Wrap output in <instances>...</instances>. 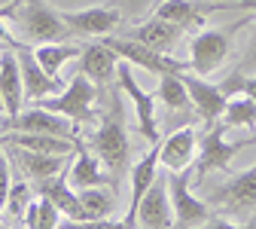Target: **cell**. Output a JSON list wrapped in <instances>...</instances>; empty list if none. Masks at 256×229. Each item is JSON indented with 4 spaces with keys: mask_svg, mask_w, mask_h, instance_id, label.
Returning a JSON list of instances; mask_svg holds the SVG:
<instances>
[{
    "mask_svg": "<svg viewBox=\"0 0 256 229\" xmlns=\"http://www.w3.org/2000/svg\"><path fill=\"white\" fill-rule=\"evenodd\" d=\"M104 92H107V98H104L107 107H104V113L98 119V128L88 135L86 147L104 162L107 174L119 183V177L128 168V153H132V147H128V132H125V113H122L119 89L107 86Z\"/></svg>",
    "mask_w": 256,
    "mask_h": 229,
    "instance_id": "obj_1",
    "label": "cell"
},
{
    "mask_svg": "<svg viewBox=\"0 0 256 229\" xmlns=\"http://www.w3.org/2000/svg\"><path fill=\"white\" fill-rule=\"evenodd\" d=\"M10 22L18 31V40H24L30 46H40V43H70V37H74V31L64 25L61 13L52 10L46 0H16Z\"/></svg>",
    "mask_w": 256,
    "mask_h": 229,
    "instance_id": "obj_2",
    "label": "cell"
},
{
    "mask_svg": "<svg viewBox=\"0 0 256 229\" xmlns=\"http://www.w3.org/2000/svg\"><path fill=\"white\" fill-rule=\"evenodd\" d=\"M247 25H256V22L253 19H241V22H232L229 28H204V31H198V34L189 40V68L198 77L216 74L222 64H226L235 37Z\"/></svg>",
    "mask_w": 256,
    "mask_h": 229,
    "instance_id": "obj_3",
    "label": "cell"
},
{
    "mask_svg": "<svg viewBox=\"0 0 256 229\" xmlns=\"http://www.w3.org/2000/svg\"><path fill=\"white\" fill-rule=\"evenodd\" d=\"M94 98H98L94 83H92L86 74H76L61 95L40 98L37 107L52 110V113H61V116H68V119L76 122V125H88V122H98V119H101V113L94 110Z\"/></svg>",
    "mask_w": 256,
    "mask_h": 229,
    "instance_id": "obj_4",
    "label": "cell"
},
{
    "mask_svg": "<svg viewBox=\"0 0 256 229\" xmlns=\"http://www.w3.org/2000/svg\"><path fill=\"white\" fill-rule=\"evenodd\" d=\"M168 192L174 208V229H196L210 220L214 208L192 192V168L168 171Z\"/></svg>",
    "mask_w": 256,
    "mask_h": 229,
    "instance_id": "obj_5",
    "label": "cell"
},
{
    "mask_svg": "<svg viewBox=\"0 0 256 229\" xmlns=\"http://www.w3.org/2000/svg\"><path fill=\"white\" fill-rule=\"evenodd\" d=\"M119 58H125L128 64H134V68H144L146 74H156V77H162V74H186L192 71L189 68V58H174L171 52H158V49H150L144 43H134V40H128V37H107L104 40Z\"/></svg>",
    "mask_w": 256,
    "mask_h": 229,
    "instance_id": "obj_6",
    "label": "cell"
},
{
    "mask_svg": "<svg viewBox=\"0 0 256 229\" xmlns=\"http://www.w3.org/2000/svg\"><path fill=\"white\" fill-rule=\"evenodd\" d=\"M4 132H24V135H55V138H70V141H82L80 138V125L70 122L68 116L43 110V107H30L22 110L18 116H4L0 119Z\"/></svg>",
    "mask_w": 256,
    "mask_h": 229,
    "instance_id": "obj_7",
    "label": "cell"
},
{
    "mask_svg": "<svg viewBox=\"0 0 256 229\" xmlns=\"http://www.w3.org/2000/svg\"><path fill=\"white\" fill-rule=\"evenodd\" d=\"M229 122L220 125H210L208 132L198 138V156H196V180H204L210 171H226L229 162L235 153H241L247 147V141H238V144H226V132H229Z\"/></svg>",
    "mask_w": 256,
    "mask_h": 229,
    "instance_id": "obj_8",
    "label": "cell"
},
{
    "mask_svg": "<svg viewBox=\"0 0 256 229\" xmlns=\"http://www.w3.org/2000/svg\"><path fill=\"white\" fill-rule=\"evenodd\" d=\"M208 205L229 211V214L253 211L256 208V162L247 171H238L229 180H222L220 186H214V192L208 195Z\"/></svg>",
    "mask_w": 256,
    "mask_h": 229,
    "instance_id": "obj_9",
    "label": "cell"
},
{
    "mask_svg": "<svg viewBox=\"0 0 256 229\" xmlns=\"http://www.w3.org/2000/svg\"><path fill=\"white\" fill-rule=\"evenodd\" d=\"M235 10H238L235 0H226V4H220V0H210V4L208 0H158L152 16L180 25L183 31H198L208 13H235Z\"/></svg>",
    "mask_w": 256,
    "mask_h": 229,
    "instance_id": "obj_10",
    "label": "cell"
},
{
    "mask_svg": "<svg viewBox=\"0 0 256 229\" xmlns=\"http://www.w3.org/2000/svg\"><path fill=\"white\" fill-rule=\"evenodd\" d=\"M16 55H18L22 83H24V101L37 104L40 98H52V95H61L64 89H68V83H64V80H58V77H52V74L43 71V64L37 61L34 46H30V43H22L16 49Z\"/></svg>",
    "mask_w": 256,
    "mask_h": 229,
    "instance_id": "obj_11",
    "label": "cell"
},
{
    "mask_svg": "<svg viewBox=\"0 0 256 229\" xmlns=\"http://www.w3.org/2000/svg\"><path fill=\"white\" fill-rule=\"evenodd\" d=\"M116 80L122 86V92L132 98V104H134V116H138V132L144 135L146 144H158V128H156V92H146L140 89V83L134 80L132 74V64H119V71H116Z\"/></svg>",
    "mask_w": 256,
    "mask_h": 229,
    "instance_id": "obj_12",
    "label": "cell"
},
{
    "mask_svg": "<svg viewBox=\"0 0 256 229\" xmlns=\"http://www.w3.org/2000/svg\"><path fill=\"white\" fill-rule=\"evenodd\" d=\"M6 147V156L12 162V168L22 171L24 180L37 183V180H46V177H55L61 171L70 168V156H55V153H34V150H24V147H16V144H4Z\"/></svg>",
    "mask_w": 256,
    "mask_h": 229,
    "instance_id": "obj_13",
    "label": "cell"
},
{
    "mask_svg": "<svg viewBox=\"0 0 256 229\" xmlns=\"http://www.w3.org/2000/svg\"><path fill=\"white\" fill-rule=\"evenodd\" d=\"M183 83H186V92H189V101H192V110L196 116L210 128L216 119H222V110L229 104V95L220 89V83H208L204 77L198 74H180Z\"/></svg>",
    "mask_w": 256,
    "mask_h": 229,
    "instance_id": "obj_14",
    "label": "cell"
},
{
    "mask_svg": "<svg viewBox=\"0 0 256 229\" xmlns=\"http://www.w3.org/2000/svg\"><path fill=\"white\" fill-rule=\"evenodd\" d=\"M168 171H158L138 205V229H174V208H168Z\"/></svg>",
    "mask_w": 256,
    "mask_h": 229,
    "instance_id": "obj_15",
    "label": "cell"
},
{
    "mask_svg": "<svg viewBox=\"0 0 256 229\" xmlns=\"http://www.w3.org/2000/svg\"><path fill=\"white\" fill-rule=\"evenodd\" d=\"M61 19H64V25H68L74 34H82V37H107L110 31H116V28L125 22V16H122L116 7H110V4H107V7L74 10V13L64 10Z\"/></svg>",
    "mask_w": 256,
    "mask_h": 229,
    "instance_id": "obj_16",
    "label": "cell"
},
{
    "mask_svg": "<svg viewBox=\"0 0 256 229\" xmlns=\"http://www.w3.org/2000/svg\"><path fill=\"white\" fill-rule=\"evenodd\" d=\"M196 150H198V132H196V125H183V128L171 132L162 144H158V165L168 168V171L192 168Z\"/></svg>",
    "mask_w": 256,
    "mask_h": 229,
    "instance_id": "obj_17",
    "label": "cell"
},
{
    "mask_svg": "<svg viewBox=\"0 0 256 229\" xmlns=\"http://www.w3.org/2000/svg\"><path fill=\"white\" fill-rule=\"evenodd\" d=\"M116 58L119 55L107 43H86L82 55H80V71L76 74H86L94 83V89H107V86H113L116 71H119Z\"/></svg>",
    "mask_w": 256,
    "mask_h": 229,
    "instance_id": "obj_18",
    "label": "cell"
},
{
    "mask_svg": "<svg viewBox=\"0 0 256 229\" xmlns=\"http://www.w3.org/2000/svg\"><path fill=\"white\" fill-rule=\"evenodd\" d=\"M68 180H70V186L76 192L80 189H92V186H113L116 189V180L107 174L104 162L86 147V141L80 144V150H76V156L70 162V168H68Z\"/></svg>",
    "mask_w": 256,
    "mask_h": 229,
    "instance_id": "obj_19",
    "label": "cell"
},
{
    "mask_svg": "<svg viewBox=\"0 0 256 229\" xmlns=\"http://www.w3.org/2000/svg\"><path fill=\"white\" fill-rule=\"evenodd\" d=\"M122 37L134 40V43H144V46H150V49H158V52H171V49L180 43V37H183V28H180V25H171V22H165V19H158V16H152V19L134 25V28L128 31V34H122Z\"/></svg>",
    "mask_w": 256,
    "mask_h": 229,
    "instance_id": "obj_20",
    "label": "cell"
},
{
    "mask_svg": "<svg viewBox=\"0 0 256 229\" xmlns=\"http://www.w3.org/2000/svg\"><path fill=\"white\" fill-rule=\"evenodd\" d=\"M0 98L6 104V116H18L24 104V83H22V68L16 49L0 52Z\"/></svg>",
    "mask_w": 256,
    "mask_h": 229,
    "instance_id": "obj_21",
    "label": "cell"
},
{
    "mask_svg": "<svg viewBox=\"0 0 256 229\" xmlns=\"http://www.w3.org/2000/svg\"><path fill=\"white\" fill-rule=\"evenodd\" d=\"M162 144V141H158ZM158 144H150V150L144 153V159L132 168V195H128V211L125 220H132L138 226V205L144 199V192L152 186V180L158 177Z\"/></svg>",
    "mask_w": 256,
    "mask_h": 229,
    "instance_id": "obj_22",
    "label": "cell"
},
{
    "mask_svg": "<svg viewBox=\"0 0 256 229\" xmlns=\"http://www.w3.org/2000/svg\"><path fill=\"white\" fill-rule=\"evenodd\" d=\"M4 144H16L34 153H55V156H76L82 141H70V138H55V135H24V132H0V147Z\"/></svg>",
    "mask_w": 256,
    "mask_h": 229,
    "instance_id": "obj_23",
    "label": "cell"
},
{
    "mask_svg": "<svg viewBox=\"0 0 256 229\" xmlns=\"http://www.w3.org/2000/svg\"><path fill=\"white\" fill-rule=\"evenodd\" d=\"M34 192L52 199L58 205V211L68 217V220H80V195L74 192V186L68 180V171H61L55 177H46V180H37L34 183Z\"/></svg>",
    "mask_w": 256,
    "mask_h": 229,
    "instance_id": "obj_24",
    "label": "cell"
},
{
    "mask_svg": "<svg viewBox=\"0 0 256 229\" xmlns=\"http://www.w3.org/2000/svg\"><path fill=\"white\" fill-rule=\"evenodd\" d=\"M80 220H104L116 208V192L113 186H92L80 189Z\"/></svg>",
    "mask_w": 256,
    "mask_h": 229,
    "instance_id": "obj_25",
    "label": "cell"
},
{
    "mask_svg": "<svg viewBox=\"0 0 256 229\" xmlns=\"http://www.w3.org/2000/svg\"><path fill=\"white\" fill-rule=\"evenodd\" d=\"M34 199H37L34 183L24 180V177L12 180L10 195H6V205H4V211H0V220H4V226H6V229H12L18 220H24V211H28V205L34 202Z\"/></svg>",
    "mask_w": 256,
    "mask_h": 229,
    "instance_id": "obj_26",
    "label": "cell"
},
{
    "mask_svg": "<svg viewBox=\"0 0 256 229\" xmlns=\"http://www.w3.org/2000/svg\"><path fill=\"white\" fill-rule=\"evenodd\" d=\"M156 98H158V101H162L171 113H180V110H189V107H192L189 92H186V83H183L180 74H162V77H158Z\"/></svg>",
    "mask_w": 256,
    "mask_h": 229,
    "instance_id": "obj_27",
    "label": "cell"
},
{
    "mask_svg": "<svg viewBox=\"0 0 256 229\" xmlns=\"http://www.w3.org/2000/svg\"><path fill=\"white\" fill-rule=\"evenodd\" d=\"M34 55H37V61L43 64L46 74L58 77V71H61L64 61L82 55V46H80V43H40V46H34Z\"/></svg>",
    "mask_w": 256,
    "mask_h": 229,
    "instance_id": "obj_28",
    "label": "cell"
},
{
    "mask_svg": "<svg viewBox=\"0 0 256 229\" xmlns=\"http://www.w3.org/2000/svg\"><path fill=\"white\" fill-rule=\"evenodd\" d=\"M61 211L52 199H46V195H37L34 202L28 205L24 211V229H58L61 226Z\"/></svg>",
    "mask_w": 256,
    "mask_h": 229,
    "instance_id": "obj_29",
    "label": "cell"
},
{
    "mask_svg": "<svg viewBox=\"0 0 256 229\" xmlns=\"http://www.w3.org/2000/svg\"><path fill=\"white\" fill-rule=\"evenodd\" d=\"M222 122H229L232 128L235 125H247V128H256V101L247 95H232L226 110H222Z\"/></svg>",
    "mask_w": 256,
    "mask_h": 229,
    "instance_id": "obj_30",
    "label": "cell"
},
{
    "mask_svg": "<svg viewBox=\"0 0 256 229\" xmlns=\"http://www.w3.org/2000/svg\"><path fill=\"white\" fill-rule=\"evenodd\" d=\"M220 89L226 92L229 98L232 95H247V98H253V101H256V77H247L241 68L232 71L226 80H220Z\"/></svg>",
    "mask_w": 256,
    "mask_h": 229,
    "instance_id": "obj_31",
    "label": "cell"
},
{
    "mask_svg": "<svg viewBox=\"0 0 256 229\" xmlns=\"http://www.w3.org/2000/svg\"><path fill=\"white\" fill-rule=\"evenodd\" d=\"M61 229H138L132 220H68V223H61Z\"/></svg>",
    "mask_w": 256,
    "mask_h": 229,
    "instance_id": "obj_32",
    "label": "cell"
},
{
    "mask_svg": "<svg viewBox=\"0 0 256 229\" xmlns=\"http://www.w3.org/2000/svg\"><path fill=\"white\" fill-rule=\"evenodd\" d=\"M12 162L6 153H0V211L6 205V195H10V186H12Z\"/></svg>",
    "mask_w": 256,
    "mask_h": 229,
    "instance_id": "obj_33",
    "label": "cell"
},
{
    "mask_svg": "<svg viewBox=\"0 0 256 229\" xmlns=\"http://www.w3.org/2000/svg\"><path fill=\"white\" fill-rule=\"evenodd\" d=\"M150 4H152V0H110V7H116L125 19H138V16H144V13L150 10Z\"/></svg>",
    "mask_w": 256,
    "mask_h": 229,
    "instance_id": "obj_34",
    "label": "cell"
},
{
    "mask_svg": "<svg viewBox=\"0 0 256 229\" xmlns=\"http://www.w3.org/2000/svg\"><path fill=\"white\" fill-rule=\"evenodd\" d=\"M235 7L256 13V0H235ZM244 68H256V31H253V40H250V52H247V58H244Z\"/></svg>",
    "mask_w": 256,
    "mask_h": 229,
    "instance_id": "obj_35",
    "label": "cell"
},
{
    "mask_svg": "<svg viewBox=\"0 0 256 229\" xmlns=\"http://www.w3.org/2000/svg\"><path fill=\"white\" fill-rule=\"evenodd\" d=\"M196 229H253V223L238 226V223H229V220H222V217H210L208 223H202V226H196Z\"/></svg>",
    "mask_w": 256,
    "mask_h": 229,
    "instance_id": "obj_36",
    "label": "cell"
},
{
    "mask_svg": "<svg viewBox=\"0 0 256 229\" xmlns=\"http://www.w3.org/2000/svg\"><path fill=\"white\" fill-rule=\"evenodd\" d=\"M244 141H247V147H253V144H256V132H253L250 138H244Z\"/></svg>",
    "mask_w": 256,
    "mask_h": 229,
    "instance_id": "obj_37",
    "label": "cell"
},
{
    "mask_svg": "<svg viewBox=\"0 0 256 229\" xmlns=\"http://www.w3.org/2000/svg\"><path fill=\"white\" fill-rule=\"evenodd\" d=\"M10 4H16V0H0V10H4V7H10Z\"/></svg>",
    "mask_w": 256,
    "mask_h": 229,
    "instance_id": "obj_38",
    "label": "cell"
},
{
    "mask_svg": "<svg viewBox=\"0 0 256 229\" xmlns=\"http://www.w3.org/2000/svg\"><path fill=\"white\" fill-rule=\"evenodd\" d=\"M0 153H4V150H0Z\"/></svg>",
    "mask_w": 256,
    "mask_h": 229,
    "instance_id": "obj_39",
    "label": "cell"
},
{
    "mask_svg": "<svg viewBox=\"0 0 256 229\" xmlns=\"http://www.w3.org/2000/svg\"><path fill=\"white\" fill-rule=\"evenodd\" d=\"M0 229H4V226H0Z\"/></svg>",
    "mask_w": 256,
    "mask_h": 229,
    "instance_id": "obj_40",
    "label": "cell"
},
{
    "mask_svg": "<svg viewBox=\"0 0 256 229\" xmlns=\"http://www.w3.org/2000/svg\"><path fill=\"white\" fill-rule=\"evenodd\" d=\"M156 4H158V0H156Z\"/></svg>",
    "mask_w": 256,
    "mask_h": 229,
    "instance_id": "obj_41",
    "label": "cell"
}]
</instances>
